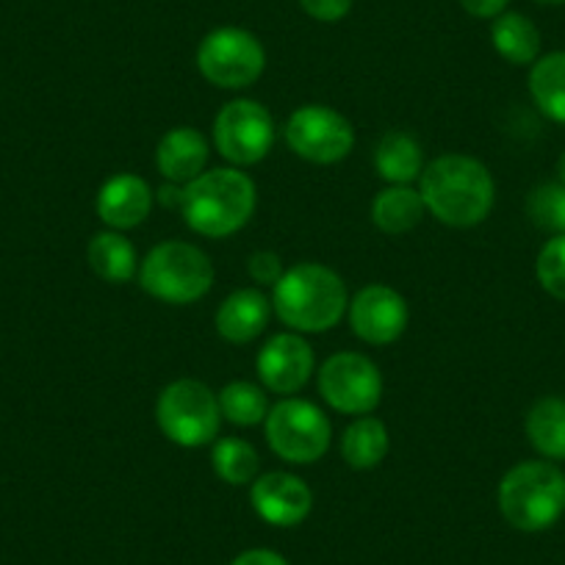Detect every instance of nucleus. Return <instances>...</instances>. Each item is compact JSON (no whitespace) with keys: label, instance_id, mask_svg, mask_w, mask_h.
I'll use <instances>...</instances> for the list:
<instances>
[{"label":"nucleus","instance_id":"nucleus-4","mask_svg":"<svg viewBox=\"0 0 565 565\" xmlns=\"http://www.w3.org/2000/svg\"><path fill=\"white\" fill-rule=\"evenodd\" d=\"M497 504L515 530H548L565 513V471L552 460H524L502 477Z\"/></svg>","mask_w":565,"mask_h":565},{"label":"nucleus","instance_id":"nucleus-19","mask_svg":"<svg viewBox=\"0 0 565 565\" xmlns=\"http://www.w3.org/2000/svg\"><path fill=\"white\" fill-rule=\"evenodd\" d=\"M391 449L388 427L377 416H358L355 422L347 424L344 436H341V458L350 469L369 471L377 469Z\"/></svg>","mask_w":565,"mask_h":565},{"label":"nucleus","instance_id":"nucleus-20","mask_svg":"<svg viewBox=\"0 0 565 565\" xmlns=\"http://www.w3.org/2000/svg\"><path fill=\"white\" fill-rule=\"evenodd\" d=\"M86 260L100 280L111 286H122L130 277L139 275V258L136 247L119 231H100L89 238Z\"/></svg>","mask_w":565,"mask_h":565},{"label":"nucleus","instance_id":"nucleus-33","mask_svg":"<svg viewBox=\"0 0 565 565\" xmlns=\"http://www.w3.org/2000/svg\"><path fill=\"white\" fill-rule=\"evenodd\" d=\"M156 200H159V203L164 205V209H178V211H181L183 209V186H178V183L167 181L164 186H161L159 192H156Z\"/></svg>","mask_w":565,"mask_h":565},{"label":"nucleus","instance_id":"nucleus-22","mask_svg":"<svg viewBox=\"0 0 565 565\" xmlns=\"http://www.w3.org/2000/svg\"><path fill=\"white\" fill-rule=\"evenodd\" d=\"M524 430L532 449L546 460H565V399L543 396L530 407Z\"/></svg>","mask_w":565,"mask_h":565},{"label":"nucleus","instance_id":"nucleus-13","mask_svg":"<svg viewBox=\"0 0 565 565\" xmlns=\"http://www.w3.org/2000/svg\"><path fill=\"white\" fill-rule=\"evenodd\" d=\"M313 369H317L313 347L295 330L271 335L255 358V372H258L260 385L282 396H291L306 388Z\"/></svg>","mask_w":565,"mask_h":565},{"label":"nucleus","instance_id":"nucleus-1","mask_svg":"<svg viewBox=\"0 0 565 565\" xmlns=\"http://www.w3.org/2000/svg\"><path fill=\"white\" fill-rule=\"evenodd\" d=\"M424 209L449 227H475L497 203V183L488 167L471 156L447 153L424 164L418 178Z\"/></svg>","mask_w":565,"mask_h":565},{"label":"nucleus","instance_id":"nucleus-30","mask_svg":"<svg viewBox=\"0 0 565 565\" xmlns=\"http://www.w3.org/2000/svg\"><path fill=\"white\" fill-rule=\"evenodd\" d=\"M300 7L317 23H339L350 14L352 0H300Z\"/></svg>","mask_w":565,"mask_h":565},{"label":"nucleus","instance_id":"nucleus-35","mask_svg":"<svg viewBox=\"0 0 565 565\" xmlns=\"http://www.w3.org/2000/svg\"><path fill=\"white\" fill-rule=\"evenodd\" d=\"M535 3H543V7H563L565 0H535Z\"/></svg>","mask_w":565,"mask_h":565},{"label":"nucleus","instance_id":"nucleus-17","mask_svg":"<svg viewBox=\"0 0 565 565\" xmlns=\"http://www.w3.org/2000/svg\"><path fill=\"white\" fill-rule=\"evenodd\" d=\"M271 300L260 289H238L216 308V333L227 344H249L269 328Z\"/></svg>","mask_w":565,"mask_h":565},{"label":"nucleus","instance_id":"nucleus-25","mask_svg":"<svg viewBox=\"0 0 565 565\" xmlns=\"http://www.w3.org/2000/svg\"><path fill=\"white\" fill-rule=\"evenodd\" d=\"M220 399L222 418L236 427H258L269 416V399H266L264 388L247 380H233L225 388L216 394Z\"/></svg>","mask_w":565,"mask_h":565},{"label":"nucleus","instance_id":"nucleus-31","mask_svg":"<svg viewBox=\"0 0 565 565\" xmlns=\"http://www.w3.org/2000/svg\"><path fill=\"white\" fill-rule=\"evenodd\" d=\"M460 7H463L471 18L493 20L502 12H508L510 0H460Z\"/></svg>","mask_w":565,"mask_h":565},{"label":"nucleus","instance_id":"nucleus-11","mask_svg":"<svg viewBox=\"0 0 565 565\" xmlns=\"http://www.w3.org/2000/svg\"><path fill=\"white\" fill-rule=\"evenodd\" d=\"M319 394L344 416H369L383 399V374L361 352H335L319 366Z\"/></svg>","mask_w":565,"mask_h":565},{"label":"nucleus","instance_id":"nucleus-9","mask_svg":"<svg viewBox=\"0 0 565 565\" xmlns=\"http://www.w3.org/2000/svg\"><path fill=\"white\" fill-rule=\"evenodd\" d=\"M282 136L297 159L319 167L339 164L355 148V128L350 119L322 103H308L297 108L286 122Z\"/></svg>","mask_w":565,"mask_h":565},{"label":"nucleus","instance_id":"nucleus-21","mask_svg":"<svg viewBox=\"0 0 565 565\" xmlns=\"http://www.w3.org/2000/svg\"><path fill=\"white\" fill-rule=\"evenodd\" d=\"M491 42L493 51L515 67H526L541 58V31L521 12H502L493 18Z\"/></svg>","mask_w":565,"mask_h":565},{"label":"nucleus","instance_id":"nucleus-27","mask_svg":"<svg viewBox=\"0 0 565 565\" xmlns=\"http://www.w3.org/2000/svg\"><path fill=\"white\" fill-rule=\"evenodd\" d=\"M526 216L541 231L559 236L565 233V186L563 183H541L526 198Z\"/></svg>","mask_w":565,"mask_h":565},{"label":"nucleus","instance_id":"nucleus-26","mask_svg":"<svg viewBox=\"0 0 565 565\" xmlns=\"http://www.w3.org/2000/svg\"><path fill=\"white\" fill-rule=\"evenodd\" d=\"M211 466L227 486H247L258 477L260 458L253 444L244 438H222L211 449Z\"/></svg>","mask_w":565,"mask_h":565},{"label":"nucleus","instance_id":"nucleus-34","mask_svg":"<svg viewBox=\"0 0 565 565\" xmlns=\"http://www.w3.org/2000/svg\"><path fill=\"white\" fill-rule=\"evenodd\" d=\"M557 178H559V183L565 186V150H563V156L557 159Z\"/></svg>","mask_w":565,"mask_h":565},{"label":"nucleus","instance_id":"nucleus-14","mask_svg":"<svg viewBox=\"0 0 565 565\" xmlns=\"http://www.w3.org/2000/svg\"><path fill=\"white\" fill-rule=\"evenodd\" d=\"M249 502L258 519L271 526H297L311 515L313 493L306 480L289 471H269L255 477Z\"/></svg>","mask_w":565,"mask_h":565},{"label":"nucleus","instance_id":"nucleus-28","mask_svg":"<svg viewBox=\"0 0 565 565\" xmlns=\"http://www.w3.org/2000/svg\"><path fill=\"white\" fill-rule=\"evenodd\" d=\"M535 275L546 295L565 302V233L543 244L535 260Z\"/></svg>","mask_w":565,"mask_h":565},{"label":"nucleus","instance_id":"nucleus-15","mask_svg":"<svg viewBox=\"0 0 565 565\" xmlns=\"http://www.w3.org/2000/svg\"><path fill=\"white\" fill-rule=\"evenodd\" d=\"M156 194L150 183L134 172H119L108 178L97 192V216L108 231H134L153 211Z\"/></svg>","mask_w":565,"mask_h":565},{"label":"nucleus","instance_id":"nucleus-32","mask_svg":"<svg viewBox=\"0 0 565 565\" xmlns=\"http://www.w3.org/2000/svg\"><path fill=\"white\" fill-rule=\"evenodd\" d=\"M231 565H289L271 548H247V552L238 554Z\"/></svg>","mask_w":565,"mask_h":565},{"label":"nucleus","instance_id":"nucleus-24","mask_svg":"<svg viewBox=\"0 0 565 565\" xmlns=\"http://www.w3.org/2000/svg\"><path fill=\"white\" fill-rule=\"evenodd\" d=\"M530 95L537 111L552 122L565 125V51L546 53L530 70Z\"/></svg>","mask_w":565,"mask_h":565},{"label":"nucleus","instance_id":"nucleus-18","mask_svg":"<svg viewBox=\"0 0 565 565\" xmlns=\"http://www.w3.org/2000/svg\"><path fill=\"white\" fill-rule=\"evenodd\" d=\"M374 170L388 186H411L424 172V153L416 136L388 130L374 150Z\"/></svg>","mask_w":565,"mask_h":565},{"label":"nucleus","instance_id":"nucleus-3","mask_svg":"<svg viewBox=\"0 0 565 565\" xmlns=\"http://www.w3.org/2000/svg\"><path fill=\"white\" fill-rule=\"evenodd\" d=\"M255 203L258 192L247 172L238 167H216L183 186L181 214L198 236L227 238L253 220Z\"/></svg>","mask_w":565,"mask_h":565},{"label":"nucleus","instance_id":"nucleus-8","mask_svg":"<svg viewBox=\"0 0 565 565\" xmlns=\"http://www.w3.org/2000/svg\"><path fill=\"white\" fill-rule=\"evenodd\" d=\"M198 70L220 89H249L266 70V51L258 36L238 25L209 31L198 47Z\"/></svg>","mask_w":565,"mask_h":565},{"label":"nucleus","instance_id":"nucleus-23","mask_svg":"<svg viewBox=\"0 0 565 565\" xmlns=\"http://www.w3.org/2000/svg\"><path fill=\"white\" fill-rule=\"evenodd\" d=\"M424 214V200L418 189L411 186H385L372 200V222L388 236H402L411 233L413 227L422 225Z\"/></svg>","mask_w":565,"mask_h":565},{"label":"nucleus","instance_id":"nucleus-29","mask_svg":"<svg viewBox=\"0 0 565 565\" xmlns=\"http://www.w3.org/2000/svg\"><path fill=\"white\" fill-rule=\"evenodd\" d=\"M282 260L280 255L271 253V249H260V253H253L247 260V275L249 280L258 282V286H271L275 289V282L282 277Z\"/></svg>","mask_w":565,"mask_h":565},{"label":"nucleus","instance_id":"nucleus-7","mask_svg":"<svg viewBox=\"0 0 565 565\" xmlns=\"http://www.w3.org/2000/svg\"><path fill=\"white\" fill-rule=\"evenodd\" d=\"M264 430L271 452L291 466H311L322 460L333 438V427L322 407L300 396H286L271 405Z\"/></svg>","mask_w":565,"mask_h":565},{"label":"nucleus","instance_id":"nucleus-10","mask_svg":"<svg viewBox=\"0 0 565 565\" xmlns=\"http://www.w3.org/2000/svg\"><path fill=\"white\" fill-rule=\"evenodd\" d=\"M275 119L258 100L238 97L225 103L214 117L216 153L238 170L260 164L275 148Z\"/></svg>","mask_w":565,"mask_h":565},{"label":"nucleus","instance_id":"nucleus-2","mask_svg":"<svg viewBox=\"0 0 565 565\" xmlns=\"http://www.w3.org/2000/svg\"><path fill=\"white\" fill-rule=\"evenodd\" d=\"M350 308L347 282L324 264H295L271 289V311L295 333H328Z\"/></svg>","mask_w":565,"mask_h":565},{"label":"nucleus","instance_id":"nucleus-16","mask_svg":"<svg viewBox=\"0 0 565 565\" xmlns=\"http://www.w3.org/2000/svg\"><path fill=\"white\" fill-rule=\"evenodd\" d=\"M209 141L198 128L178 125L161 136L159 148H156V167L164 175V181L186 186L194 178H200L209 164Z\"/></svg>","mask_w":565,"mask_h":565},{"label":"nucleus","instance_id":"nucleus-5","mask_svg":"<svg viewBox=\"0 0 565 565\" xmlns=\"http://www.w3.org/2000/svg\"><path fill=\"white\" fill-rule=\"evenodd\" d=\"M145 295L167 306H192L214 286V264L189 242H161L139 264Z\"/></svg>","mask_w":565,"mask_h":565},{"label":"nucleus","instance_id":"nucleus-12","mask_svg":"<svg viewBox=\"0 0 565 565\" xmlns=\"http://www.w3.org/2000/svg\"><path fill=\"white\" fill-rule=\"evenodd\" d=\"M347 317H350L352 333L363 344L372 347L394 344L396 339H402V333L407 330V322H411L405 297L391 289V286H383V282L363 286L350 300Z\"/></svg>","mask_w":565,"mask_h":565},{"label":"nucleus","instance_id":"nucleus-6","mask_svg":"<svg viewBox=\"0 0 565 565\" xmlns=\"http://www.w3.org/2000/svg\"><path fill=\"white\" fill-rule=\"evenodd\" d=\"M156 422L167 441L183 449H200L214 444L222 424L220 399L205 383L192 377L164 385L156 402Z\"/></svg>","mask_w":565,"mask_h":565}]
</instances>
